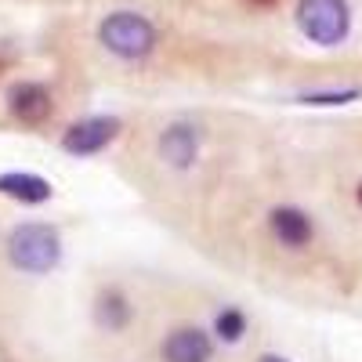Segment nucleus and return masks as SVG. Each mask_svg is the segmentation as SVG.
<instances>
[{"label": "nucleus", "instance_id": "obj_8", "mask_svg": "<svg viewBox=\"0 0 362 362\" xmlns=\"http://www.w3.org/2000/svg\"><path fill=\"white\" fill-rule=\"evenodd\" d=\"M214 341L199 326H177L163 341V362H210Z\"/></svg>", "mask_w": 362, "mask_h": 362}, {"label": "nucleus", "instance_id": "obj_3", "mask_svg": "<svg viewBox=\"0 0 362 362\" xmlns=\"http://www.w3.org/2000/svg\"><path fill=\"white\" fill-rule=\"evenodd\" d=\"M297 25L312 44L337 47L351 33L348 0H297Z\"/></svg>", "mask_w": 362, "mask_h": 362}, {"label": "nucleus", "instance_id": "obj_10", "mask_svg": "<svg viewBox=\"0 0 362 362\" xmlns=\"http://www.w3.org/2000/svg\"><path fill=\"white\" fill-rule=\"evenodd\" d=\"M131 319H134V308H131V300H127L124 290L109 286V290L98 293V300H95V322L105 329V334H124V329L131 326Z\"/></svg>", "mask_w": 362, "mask_h": 362}, {"label": "nucleus", "instance_id": "obj_14", "mask_svg": "<svg viewBox=\"0 0 362 362\" xmlns=\"http://www.w3.org/2000/svg\"><path fill=\"white\" fill-rule=\"evenodd\" d=\"M254 4H261V8H268V4H276V0H254Z\"/></svg>", "mask_w": 362, "mask_h": 362}, {"label": "nucleus", "instance_id": "obj_5", "mask_svg": "<svg viewBox=\"0 0 362 362\" xmlns=\"http://www.w3.org/2000/svg\"><path fill=\"white\" fill-rule=\"evenodd\" d=\"M199 148H203V134H199L196 124H189V119H174V124H167L163 134H160V156L174 170H189L199 160Z\"/></svg>", "mask_w": 362, "mask_h": 362}, {"label": "nucleus", "instance_id": "obj_13", "mask_svg": "<svg viewBox=\"0 0 362 362\" xmlns=\"http://www.w3.org/2000/svg\"><path fill=\"white\" fill-rule=\"evenodd\" d=\"M257 362H290V358H283V355H261Z\"/></svg>", "mask_w": 362, "mask_h": 362}, {"label": "nucleus", "instance_id": "obj_12", "mask_svg": "<svg viewBox=\"0 0 362 362\" xmlns=\"http://www.w3.org/2000/svg\"><path fill=\"white\" fill-rule=\"evenodd\" d=\"M355 98H362L358 87H341V90H308V95H300L297 102L300 105H348Z\"/></svg>", "mask_w": 362, "mask_h": 362}, {"label": "nucleus", "instance_id": "obj_2", "mask_svg": "<svg viewBox=\"0 0 362 362\" xmlns=\"http://www.w3.org/2000/svg\"><path fill=\"white\" fill-rule=\"evenodd\" d=\"M98 40L109 54L124 58V62H141L156 51V25L138 11H112L98 25Z\"/></svg>", "mask_w": 362, "mask_h": 362}, {"label": "nucleus", "instance_id": "obj_15", "mask_svg": "<svg viewBox=\"0 0 362 362\" xmlns=\"http://www.w3.org/2000/svg\"><path fill=\"white\" fill-rule=\"evenodd\" d=\"M355 199H358V206H362V185H358V192H355Z\"/></svg>", "mask_w": 362, "mask_h": 362}, {"label": "nucleus", "instance_id": "obj_11", "mask_svg": "<svg viewBox=\"0 0 362 362\" xmlns=\"http://www.w3.org/2000/svg\"><path fill=\"white\" fill-rule=\"evenodd\" d=\"M214 337H218L221 344H239V341L247 337V315L239 312L235 305L221 308V312L214 315Z\"/></svg>", "mask_w": 362, "mask_h": 362}, {"label": "nucleus", "instance_id": "obj_9", "mask_svg": "<svg viewBox=\"0 0 362 362\" xmlns=\"http://www.w3.org/2000/svg\"><path fill=\"white\" fill-rule=\"evenodd\" d=\"M0 196H8L15 203H25V206H40L54 196L51 181L40 177V174H29V170H4L0 174Z\"/></svg>", "mask_w": 362, "mask_h": 362}, {"label": "nucleus", "instance_id": "obj_4", "mask_svg": "<svg viewBox=\"0 0 362 362\" xmlns=\"http://www.w3.org/2000/svg\"><path fill=\"white\" fill-rule=\"evenodd\" d=\"M119 131H124V124L116 116H83L73 127H66L62 148L69 156H98L102 148H109L116 141Z\"/></svg>", "mask_w": 362, "mask_h": 362}, {"label": "nucleus", "instance_id": "obj_6", "mask_svg": "<svg viewBox=\"0 0 362 362\" xmlns=\"http://www.w3.org/2000/svg\"><path fill=\"white\" fill-rule=\"evenodd\" d=\"M8 112L25 127H40L51 119L54 112V102H51V90L44 83H33V80H22L8 90Z\"/></svg>", "mask_w": 362, "mask_h": 362}, {"label": "nucleus", "instance_id": "obj_1", "mask_svg": "<svg viewBox=\"0 0 362 362\" xmlns=\"http://www.w3.org/2000/svg\"><path fill=\"white\" fill-rule=\"evenodd\" d=\"M8 261L25 276H47L62 261V235L51 225L25 221L8 232Z\"/></svg>", "mask_w": 362, "mask_h": 362}, {"label": "nucleus", "instance_id": "obj_7", "mask_svg": "<svg viewBox=\"0 0 362 362\" xmlns=\"http://www.w3.org/2000/svg\"><path fill=\"white\" fill-rule=\"evenodd\" d=\"M268 232L276 235V243L286 250H305L315 239L312 214H305L300 206H276L268 214Z\"/></svg>", "mask_w": 362, "mask_h": 362}]
</instances>
